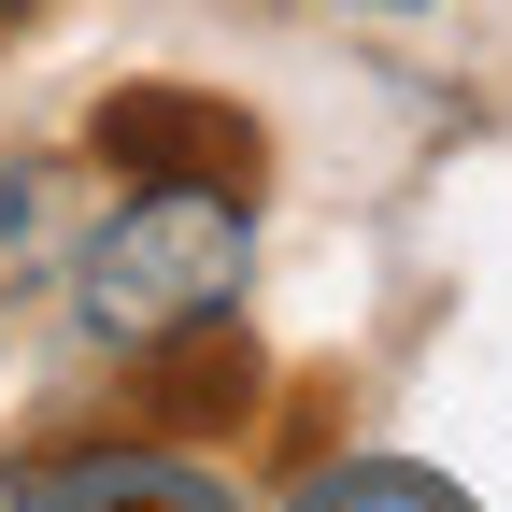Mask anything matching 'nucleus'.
<instances>
[{"label":"nucleus","mask_w":512,"mask_h":512,"mask_svg":"<svg viewBox=\"0 0 512 512\" xmlns=\"http://www.w3.org/2000/svg\"><path fill=\"white\" fill-rule=\"evenodd\" d=\"M72 328L100 356H143L171 328H200V313H242L256 285V185L228 171H157V185H128V200L72 242Z\"/></svg>","instance_id":"obj_1"},{"label":"nucleus","mask_w":512,"mask_h":512,"mask_svg":"<svg viewBox=\"0 0 512 512\" xmlns=\"http://www.w3.org/2000/svg\"><path fill=\"white\" fill-rule=\"evenodd\" d=\"M0 512H242V498L185 441H43V456H0Z\"/></svg>","instance_id":"obj_2"},{"label":"nucleus","mask_w":512,"mask_h":512,"mask_svg":"<svg viewBox=\"0 0 512 512\" xmlns=\"http://www.w3.org/2000/svg\"><path fill=\"white\" fill-rule=\"evenodd\" d=\"M86 157L128 171V185H157V171H228L256 185V114H228L214 86H114L86 114Z\"/></svg>","instance_id":"obj_3"},{"label":"nucleus","mask_w":512,"mask_h":512,"mask_svg":"<svg viewBox=\"0 0 512 512\" xmlns=\"http://www.w3.org/2000/svg\"><path fill=\"white\" fill-rule=\"evenodd\" d=\"M128 399H143V427H242L271 399V356L242 342V313H200V328L128 356Z\"/></svg>","instance_id":"obj_4"},{"label":"nucleus","mask_w":512,"mask_h":512,"mask_svg":"<svg viewBox=\"0 0 512 512\" xmlns=\"http://www.w3.org/2000/svg\"><path fill=\"white\" fill-rule=\"evenodd\" d=\"M72 242H86V200H72V171L29 157V143H0V313L43 299L57 271H72Z\"/></svg>","instance_id":"obj_5"},{"label":"nucleus","mask_w":512,"mask_h":512,"mask_svg":"<svg viewBox=\"0 0 512 512\" xmlns=\"http://www.w3.org/2000/svg\"><path fill=\"white\" fill-rule=\"evenodd\" d=\"M285 512H484L456 470H427V456H328Z\"/></svg>","instance_id":"obj_6"},{"label":"nucleus","mask_w":512,"mask_h":512,"mask_svg":"<svg viewBox=\"0 0 512 512\" xmlns=\"http://www.w3.org/2000/svg\"><path fill=\"white\" fill-rule=\"evenodd\" d=\"M29 15H43V0H0V29H29Z\"/></svg>","instance_id":"obj_7"},{"label":"nucleus","mask_w":512,"mask_h":512,"mask_svg":"<svg viewBox=\"0 0 512 512\" xmlns=\"http://www.w3.org/2000/svg\"><path fill=\"white\" fill-rule=\"evenodd\" d=\"M356 15H413V0H356Z\"/></svg>","instance_id":"obj_8"}]
</instances>
